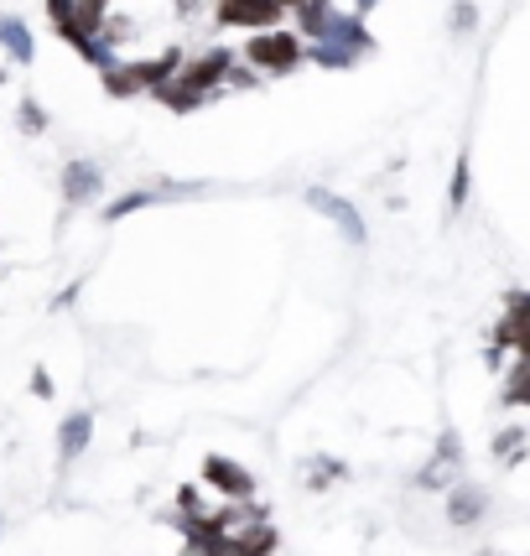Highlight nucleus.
<instances>
[{
    "mask_svg": "<svg viewBox=\"0 0 530 556\" xmlns=\"http://www.w3.org/2000/svg\"><path fill=\"white\" fill-rule=\"evenodd\" d=\"M255 78H260V73H255L250 63H240V58H234V68L224 73V84H229V89H255Z\"/></svg>",
    "mask_w": 530,
    "mask_h": 556,
    "instance_id": "obj_14",
    "label": "nucleus"
},
{
    "mask_svg": "<svg viewBox=\"0 0 530 556\" xmlns=\"http://www.w3.org/2000/svg\"><path fill=\"white\" fill-rule=\"evenodd\" d=\"M203 11V0H177V16H198Z\"/></svg>",
    "mask_w": 530,
    "mask_h": 556,
    "instance_id": "obj_18",
    "label": "nucleus"
},
{
    "mask_svg": "<svg viewBox=\"0 0 530 556\" xmlns=\"http://www.w3.org/2000/svg\"><path fill=\"white\" fill-rule=\"evenodd\" d=\"M291 16H297V32L317 42V37H328V26L338 21V6H333V0H302Z\"/></svg>",
    "mask_w": 530,
    "mask_h": 556,
    "instance_id": "obj_7",
    "label": "nucleus"
},
{
    "mask_svg": "<svg viewBox=\"0 0 530 556\" xmlns=\"http://www.w3.org/2000/svg\"><path fill=\"white\" fill-rule=\"evenodd\" d=\"M151 203H162V188H141V193L115 198L110 208H104V219H125V214H136V208H151Z\"/></svg>",
    "mask_w": 530,
    "mask_h": 556,
    "instance_id": "obj_12",
    "label": "nucleus"
},
{
    "mask_svg": "<svg viewBox=\"0 0 530 556\" xmlns=\"http://www.w3.org/2000/svg\"><path fill=\"white\" fill-rule=\"evenodd\" d=\"M21 125H26V130H47V115L37 110V104H32V99H26V104H21Z\"/></svg>",
    "mask_w": 530,
    "mask_h": 556,
    "instance_id": "obj_16",
    "label": "nucleus"
},
{
    "mask_svg": "<svg viewBox=\"0 0 530 556\" xmlns=\"http://www.w3.org/2000/svg\"><path fill=\"white\" fill-rule=\"evenodd\" d=\"M473 21H479V11H473V6H458V11H453V32H473Z\"/></svg>",
    "mask_w": 530,
    "mask_h": 556,
    "instance_id": "obj_17",
    "label": "nucleus"
},
{
    "mask_svg": "<svg viewBox=\"0 0 530 556\" xmlns=\"http://www.w3.org/2000/svg\"><path fill=\"white\" fill-rule=\"evenodd\" d=\"M505 401H530V354H520L515 375H510V390H505Z\"/></svg>",
    "mask_w": 530,
    "mask_h": 556,
    "instance_id": "obj_13",
    "label": "nucleus"
},
{
    "mask_svg": "<svg viewBox=\"0 0 530 556\" xmlns=\"http://www.w3.org/2000/svg\"><path fill=\"white\" fill-rule=\"evenodd\" d=\"M499 338H505L510 349L530 354V297H515V302H510V323L499 328Z\"/></svg>",
    "mask_w": 530,
    "mask_h": 556,
    "instance_id": "obj_9",
    "label": "nucleus"
},
{
    "mask_svg": "<svg viewBox=\"0 0 530 556\" xmlns=\"http://www.w3.org/2000/svg\"><path fill=\"white\" fill-rule=\"evenodd\" d=\"M0 52H6L11 63H32L37 42H32V26L21 16H0Z\"/></svg>",
    "mask_w": 530,
    "mask_h": 556,
    "instance_id": "obj_6",
    "label": "nucleus"
},
{
    "mask_svg": "<svg viewBox=\"0 0 530 556\" xmlns=\"http://www.w3.org/2000/svg\"><path fill=\"white\" fill-rule=\"evenodd\" d=\"M307 203H312L323 219H333V224H338V234H343L349 245H364V240H369V229H364L359 208H354L349 198H338V193H328V188H307Z\"/></svg>",
    "mask_w": 530,
    "mask_h": 556,
    "instance_id": "obj_4",
    "label": "nucleus"
},
{
    "mask_svg": "<svg viewBox=\"0 0 530 556\" xmlns=\"http://www.w3.org/2000/svg\"><path fill=\"white\" fill-rule=\"evenodd\" d=\"M240 58H245L255 73H291V68L307 58V47H302V32H286V26H265V32H250V42H245Z\"/></svg>",
    "mask_w": 530,
    "mask_h": 556,
    "instance_id": "obj_2",
    "label": "nucleus"
},
{
    "mask_svg": "<svg viewBox=\"0 0 530 556\" xmlns=\"http://www.w3.org/2000/svg\"><path fill=\"white\" fill-rule=\"evenodd\" d=\"M479 515H484V489H473V484L453 489V499H447V520H453V525H473Z\"/></svg>",
    "mask_w": 530,
    "mask_h": 556,
    "instance_id": "obj_10",
    "label": "nucleus"
},
{
    "mask_svg": "<svg viewBox=\"0 0 530 556\" xmlns=\"http://www.w3.org/2000/svg\"><path fill=\"white\" fill-rule=\"evenodd\" d=\"M447 198H453V208H463V203H468V162H463V156H458V172H453V193H447Z\"/></svg>",
    "mask_w": 530,
    "mask_h": 556,
    "instance_id": "obj_15",
    "label": "nucleus"
},
{
    "mask_svg": "<svg viewBox=\"0 0 530 556\" xmlns=\"http://www.w3.org/2000/svg\"><path fill=\"white\" fill-rule=\"evenodd\" d=\"M369 47H375V42H369V32H364V16H354V11L343 16V11H338V21L328 26V37H317V42L307 47V58L323 63V68H349V63L364 58Z\"/></svg>",
    "mask_w": 530,
    "mask_h": 556,
    "instance_id": "obj_1",
    "label": "nucleus"
},
{
    "mask_svg": "<svg viewBox=\"0 0 530 556\" xmlns=\"http://www.w3.org/2000/svg\"><path fill=\"white\" fill-rule=\"evenodd\" d=\"M219 26H240V32H265V26H281L286 6L281 0H214Z\"/></svg>",
    "mask_w": 530,
    "mask_h": 556,
    "instance_id": "obj_3",
    "label": "nucleus"
},
{
    "mask_svg": "<svg viewBox=\"0 0 530 556\" xmlns=\"http://www.w3.org/2000/svg\"><path fill=\"white\" fill-rule=\"evenodd\" d=\"M89 437H94V421H89V411H73V416L63 421V432H58V458H63V463H73V458L89 447Z\"/></svg>",
    "mask_w": 530,
    "mask_h": 556,
    "instance_id": "obj_8",
    "label": "nucleus"
},
{
    "mask_svg": "<svg viewBox=\"0 0 530 556\" xmlns=\"http://www.w3.org/2000/svg\"><path fill=\"white\" fill-rule=\"evenodd\" d=\"M208 484H219L229 494H250V473H240L229 458H208Z\"/></svg>",
    "mask_w": 530,
    "mask_h": 556,
    "instance_id": "obj_11",
    "label": "nucleus"
},
{
    "mask_svg": "<svg viewBox=\"0 0 530 556\" xmlns=\"http://www.w3.org/2000/svg\"><path fill=\"white\" fill-rule=\"evenodd\" d=\"M99 193H104V177H99L94 162H68V167H63V198H68L73 208L94 203Z\"/></svg>",
    "mask_w": 530,
    "mask_h": 556,
    "instance_id": "obj_5",
    "label": "nucleus"
},
{
    "mask_svg": "<svg viewBox=\"0 0 530 556\" xmlns=\"http://www.w3.org/2000/svg\"><path fill=\"white\" fill-rule=\"evenodd\" d=\"M281 6H286V11H297V6H302V0H281Z\"/></svg>",
    "mask_w": 530,
    "mask_h": 556,
    "instance_id": "obj_19",
    "label": "nucleus"
}]
</instances>
